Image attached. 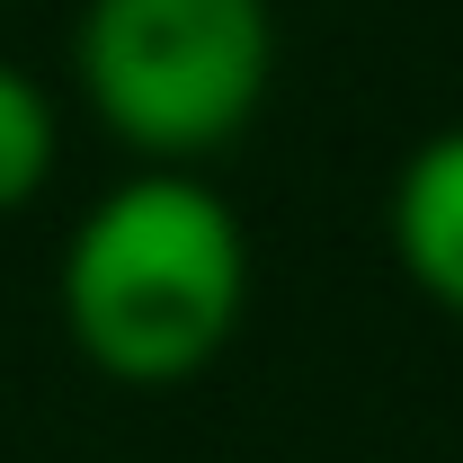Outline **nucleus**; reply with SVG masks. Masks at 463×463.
<instances>
[{"label": "nucleus", "mask_w": 463, "mask_h": 463, "mask_svg": "<svg viewBox=\"0 0 463 463\" xmlns=\"http://www.w3.org/2000/svg\"><path fill=\"white\" fill-rule=\"evenodd\" d=\"M62 339L125 392L196 383L250 321V232L196 170H134L71 223L54 268Z\"/></svg>", "instance_id": "1"}, {"label": "nucleus", "mask_w": 463, "mask_h": 463, "mask_svg": "<svg viewBox=\"0 0 463 463\" xmlns=\"http://www.w3.org/2000/svg\"><path fill=\"white\" fill-rule=\"evenodd\" d=\"M71 80L143 170H196L250 134L277 80L268 0H80Z\"/></svg>", "instance_id": "2"}, {"label": "nucleus", "mask_w": 463, "mask_h": 463, "mask_svg": "<svg viewBox=\"0 0 463 463\" xmlns=\"http://www.w3.org/2000/svg\"><path fill=\"white\" fill-rule=\"evenodd\" d=\"M383 232H392V259L419 286V303L463 321V125H437L402 161Z\"/></svg>", "instance_id": "3"}, {"label": "nucleus", "mask_w": 463, "mask_h": 463, "mask_svg": "<svg viewBox=\"0 0 463 463\" xmlns=\"http://www.w3.org/2000/svg\"><path fill=\"white\" fill-rule=\"evenodd\" d=\"M54 161H62V116L45 99V80H27L18 62H0V223L45 196Z\"/></svg>", "instance_id": "4"}]
</instances>
